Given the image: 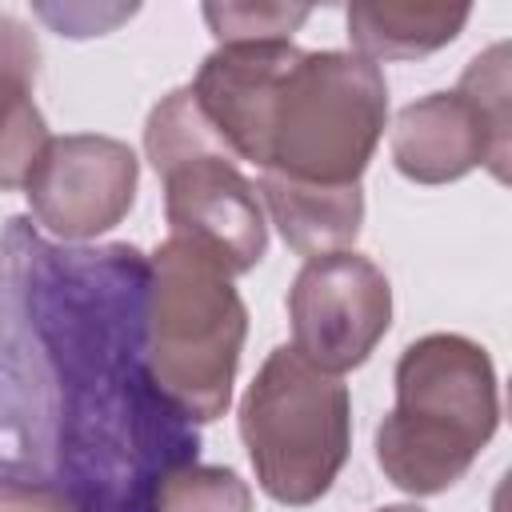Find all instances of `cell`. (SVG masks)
<instances>
[{
	"mask_svg": "<svg viewBox=\"0 0 512 512\" xmlns=\"http://www.w3.org/2000/svg\"><path fill=\"white\" fill-rule=\"evenodd\" d=\"M36 72V36L16 16L0 12V192L24 188L36 156L48 144V124L32 96Z\"/></svg>",
	"mask_w": 512,
	"mask_h": 512,
	"instance_id": "8fae6325",
	"label": "cell"
},
{
	"mask_svg": "<svg viewBox=\"0 0 512 512\" xmlns=\"http://www.w3.org/2000/svg\"><path fill=\"white\" fill-rule=\"evenodd\" d=\"M500 428V388L484 344L428 332L396 360V404L376 428V464L408 496H440L468 476Z\"/></svg>",
	"mask_w": 512,
	"mask_h": 512,
	"instance_id": "7a4b0ae2",
	"label": "cell"
},
{
	"mask_svg": "<svg viewBox=\"0 0 512 512\" xmlns=\"http://www.w3.org/2000/svg\"><path fill=\"white\" fill-rule=\"evenodd\" d=\"M140 160L136 152L100 132L48 136L36 156L24 200L32 220L64 244H84L112 232L136 204Z\"/></svg>",
	"mask_w": 512,
	"mask_h": 512,
	"instance_id": "30bf717a",
	"label": "cell"
},
{
	"mask_svg": "<svg viewBox=\"0 0 512 512\" xmlns=\"http://www.w3.org/2000/svg\"><path fill=\"white\" fill-rule=\"evenodd\" d=\"M256 196L264 212L272 216L280 240L304 260L352 248L364 224L360 184L320 188V184H292L280 176H260Z\"/></svg>",
	"mask_w": 512,
	"mask_h": 512,
	"instance_id": "7c38bea8",
	"label": "cell"
},
{
	"mask_svg": "<svg viewBox=\"0 0 512 512\" xmlns=\"http://www.w3.org/2000/svg\"><path fill=\"white\" fill-rule=\"evenodd\" d=\"M236 416L256 484L284 508L316 504L348 464V384L312 368L292 344L268 352Z\"/></svg>",
	"mask_w": 512,
	"mask_h": 512,
	"instance_id": "5b68a950",
	"label": "cell"
},
{
	"mask_svg": "<svg viewBox=\"0 0 512 512\" xmlns=\"http://www.w3.org/2000/svg\"><path fill=\"white\" fill-rule=\"evenodd\" d=\"M248 336V308L224 264L184 236L148 252L144 352L156 388L192 424H212L232 404Z\"/></svg>",
	"mask_w": 512,
	"mask_h": 512,
	"instance_id": "3957f363",
	"label": "cell"
},
{
	"mask_svg": "<svg viewBox=\"0 0 512 512\" xmlns=\"http://www.w3.org/2000/svg\"><path fill=\"white\" fill-rule=\"evenodd\" d=\"M144 292L148 256L132 244L28 240L52 484L72 512H152L160 484L200 456L196 424L148 372Z\"/></svg>",
	"mask_w": 512,
	"mask_h": 512,
	"instance_id": "6da1fadb",
	"label": "cell"
},
{
	"mask_svg": "<svg viewBox=\"0 0 512 512\" xmlns=\"http://www.w3.org/2000/svg\"><path fill=\"white\" fill-rule=\"evenodd\" d=\"M0 512H72L56 488L40 484H0Z\"/></svg>",
	"mask_w": 512,
	"mask_h": 512,
	"instance_id": "2e32d148",
	"label": "cell"
},
{
	"mask_svg": "<svg viewBox=\"0 0 512 512\" xmlns=\"http://www.w3.org/2000/svg\"><path fill=\"white\" fill-rule=\"evenodd\" d=\"M144 152L164 184L168 236L212 252L228 276L252 272L268 252V216L240 160L208 128L192 88H172L144 120Z\"/></svg>",
	"mask_w": 512,
	"mask_h": 512,
	"instance_id": "8992f818",
	"label": "cell"
},
{
	"mask_svg": "<svg viewBox=\"0 0 512 512\" xmlns=\"http://www.w3.org/2000/svg\"><path fill=\"white\" fill-rule=\"evenodd\" d=\"M152 512H252V488L224 464H184L160 492Z\"/></svg>",
	"mask_w": 512,
	"mask_h": 512,
	"instance_id": "5bb4252c",
	"label": "cell"
},
{
	"mask_svg": "<svg viewBox=\"0 0 512 512\" xmlns=\"http://www.w3.org/2000/svg\"><path fill=\"white\" fill-rule=\"evenodd\" d=\"M312 16L308 4H204L216 44H280Z\"/></svg>",
	"mask_w": 512,
	"mask_h": 512,
	"instance_id": "9a60e30c",
	"label": "cell"
},
{
	"mask_svg": "<svg viewBox=\"0 0 512 512\" xmlns=\"http://www.w3.org/2000/svg\"><path fill=\"white\" fill-rule=\"evenodd\" d=\"M372 512H424L420 504H384V508H372Z\"/></svg>",
	"mask_w": 512,
	"mask_h": 512,
	"instance_id": "e0dca14e",
	"label": "cell"
},
{
	"mask_svg": "<svg viewBox=\"0 0 512 512\" xmlns=\"http://www.w3.org/2000/svg\"><path fill=\"white\" fill-rule=\"evenodd\" d=\"M388 128V84L380 64L324 48L296 52L264 104L252 164L292 184H360Z\"/></svg>",
	"mask_w": 512,
	"mask_h": 512,
	"instance_id": "277c9868",
	"label": "cell"
},
{
	"mask_svg": "<svg viewBox=\"0 0 512 512\" xmlns=\"http://www.w3.org/2000/svg\"><path fill=\"white\" fill-rule=\"evenodd\" d=\"M392 164L412 184H452L472 168L508 180V44L472 56L452 92H428L392 120Z\"/></svg>",
	"mask_w": 512,
	"mask_h": 512,
	"instance_id": "52a82bcc",
	"label": "cell"
},
{
	"mask_svg": "<svg viewBox=\"0 0 512 512\" xmlns=\"http://www.w3.org/2000/svg\"><path fill=\"white\" fill-rule=\"evenodd\" d=\"M292 348L320 372L360 368L392 328V284L356 248L304 260L288 288Z\"/></svg>",
	"mask_w": 512,
	"mask_h": 512,
	"instance_id": "ba28073f",
	"label": "cell"
},
{
	"mask_svg": "<svg viewBox=\"0 0 512 512\" xmlns=\"http://www.w3.org/2000/svg\"><path fill=\"white\" fill-rule=\"evenodd\" d=\"M472 8L468 4H400V0H368L344 12L352 52L380 64V60H420L448 48Z\"/></svg>",
	"mask_w": 512,
	"mask_h": 512,
	"instance_id": "4fadbf2b",
	"label": "cell"
},
{
	"mask_svg": "<svg viewBox=\"0 0 512 512\" xmlns=\"http://www.w3.org/2000/svg\"><path fill=\"white\" fill-rule=\"evenodd\" d=\"M28 240V220H8L0 232V484L56 488L44 360L24 300Z\"/></svg>",
	"mask_w": 512,
	"mask_h": 512,
	"instance_id": "9c48e42d",
	"label": "cell"
}]
</instances>
